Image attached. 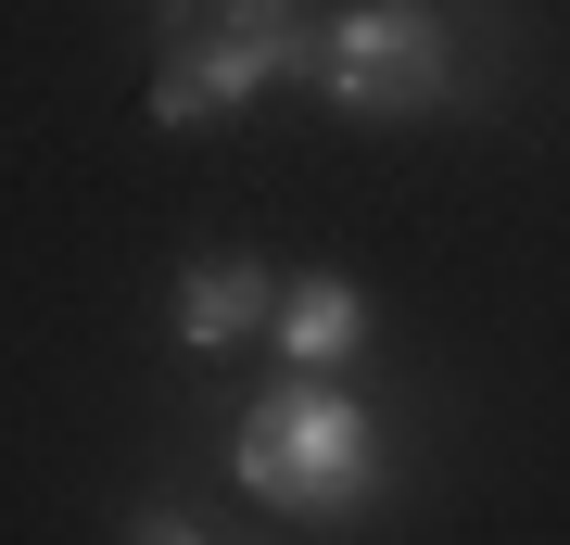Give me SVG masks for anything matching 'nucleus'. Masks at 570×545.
Wrapping results in <instances>:
<instances>
[{
	"label": "nucleus",
	"instance_id": "6",
	"mask_svg": "<svg viewBox=\"0 0 570 545\" xmlns=\"http://www.w3.org/2000/svg\"><path fill=\"white\" fill-rule=\"evenodd\" d=\"M216 26H254L266 39V26H305V13H292V0H216Z\"/></svg>",
	"mask_w": 570,
	"mask_h": 545
},
{
	"label": "nucleus",
	"instance_id": "1",
	"mask_svg": "<svg viewBox=\"0 0 570 545\" xmlns=\"http://www.w3.org/2000/svg\"><path fill=\"white\" fill-rule=\"evenodd\" d=\"M228 469H242V495L279 507V520H343V507L381 495V419H367L330 368H292V381H266L254 419L228 431Z\"/></svg>",
	"mask_w": 570,
	"mask_h": 545
},
{
	"label": "nucleus",
	"instance_id": "4",
	"mask_svg": "<svg viewBox=\"0 0 570 545\" xmlns=\"http://www.w3.org/2000/svg\"><path fill=\"white\" fill-rule=\"evenodd\" d=\"M266 304H279V280H266L254 254H204V266H178L165 330H178L190 356H228V343H266Z\"/></svg>",
	"mask_w": 570,
	"mask_h": 545
},
{
	"label": "nucleus",
	"instance_id": "2",
	"mask_svg": "<svg viewBox=\"0 0 570 545\" xmlns=\"http://www.w3.org/2000/svg\"><path fill=\"white\" fill-rule=\"evenodd\" d=\"M305 77L343 101V115H431V101L456 89V26L431 13V0H343V13L317 26Z\"/></svg>",
	"mask_w": 570,
	"mask_h": 545
},
{
	"label": "nucleus",
	"instance_id": "5",
	"mask_svg": "<svg viewBox=\"0 0 570 545\" xmlns=\"http://www.w3.org/2000/svg\"><path fill=\"white\" fill-rule=\"evenodd\" d=\"M266 343H279V368H355V343H367V292L330 280V266H305V280L266 304Z\"/></svg>",
	"mask_w": 570,
	"mask_h": 545
},
{
	"label": "nucleus",
	"instance_id": "3",
	"mask_svg": "<svg viewBox=\"0 0 570 545\" xmlns=\"http://www.w3.org/2000/svg\"><path fill=\"white\" fill-rule=\"evenodd\" d=\"M305 51H317V26H266V39H254V26H216V39H178L165 77H153V115L165 127H204V115H228V101L305 77Z\"/></svg>",
	"mask_w": 570,
	"mask_h": 545
}]
</instances>
